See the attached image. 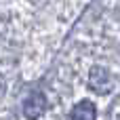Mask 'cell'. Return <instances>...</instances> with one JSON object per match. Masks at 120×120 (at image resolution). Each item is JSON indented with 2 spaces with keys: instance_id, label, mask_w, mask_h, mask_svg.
I'll return each mask as SVG.
<instances>
[{
  "instance_id": "1",
  "label": "cell",
  "mask_w": 120,
  "mask_h": 120,
  "mask_svg": "<svg viewBox=\"0 0 120 120\" xmlns=\"http://www.w3.org/2000/svg\"><path fill=\"white\" fill-rule=\"evenodd\" d=\"M89 86H91L95 93H99V95L110 93V89H112V76H110V72H108L105 68H101V65L91 68V74H89Z\"/></svg>"
},
{
  "instance_id": "2",
  "label": "cell",
  "mask_w": 120,
  "mask_h": 120,
  "mask_svg": "<svg viewBox=\"0 0 120 120\" xmlns=\"http://www.w3.org/2000/svg\"><path fill=\"white\" fill-rule=\"evenodd\" d=\"M46 112V97L42 93H30L27 99L23 101V116L27 120H38Z\"/></svg>"
},
{
  "instance_id": "3",
  "label": "cell",
  "mask_w": 120,
  "mask_h": 120,
  "mask_svg": "<svg viewBox=\"0 0 120 120\" xmlns=\"http://www.w3.org/2000/svg\"><path fill=\"white\" fill-rule=\"evenodd\" d=\"M70 116H72V120H95L97 118V108H95L93 101L84 99V101H80L72 108Z\"/></svg>"
}]
</instances>
